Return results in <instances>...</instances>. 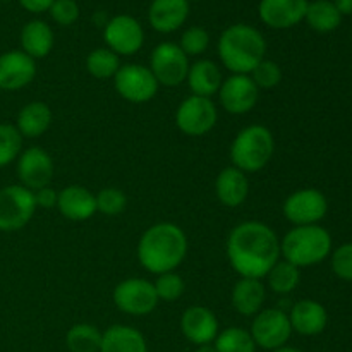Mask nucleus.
Listing matches in <instances>:
<instances>
[{
  "mask_svg": "<svg viewBox=\"0 0 352 352\" xmlns=\"http://www.w3.org/2000/svg\"><path fill=\"white\" fill-rule=\"evenodd\" d=\"M227 256L241 278H263L280 256V243L268 226L244 222L230 232Z\"/></svg>",
  "mask_w": 352,
  "mask_h": 352,
  "instance_id": "nucleus-1",
  "label": "nucleus"
},
{
  "mask_svg": "<svg viewBox=\"0 0 352 352\" xmlns=\"http://www.w3.org/2000/svg\"><path fill=\"white\" fill-rule=\"evenodd\" d=\"M188 253V239L181 227L174 223H157L141 236L138 244L140 263L151 274L174 272Z\"/></svg>",
  "mask_w": 352,
  "mask_h": 352,
  "instance_id": "nucleus-2",
  "label": "nucleus"
},
{
  "mask_svg": "<svg viewBox=\"0 0 352 352\" xmlns=\"http://www.w3.org/2000/svg\"><path fill=\"white\" fill-rule=\"evenodd\" d=\"M267 43L256 28L250 24H234L227 28L219 40L222 64L234 74H250L263 60Z\"/></svg>",
  "mask_w": 352,
  "mask_h": 352,
  "instance_id": "nucleus-3",
  "label": "nucleus"
},
{
  "mask_svg": "<svg viewBox=\"0 0 352 352\" xmlns=\"http://www.w3.org/2000/svg\"><path fill=\"white\" fill-rule=\"evenodd\" d=\"M332 251V237L320 226H301L285 234L280 254L298 268L322 263Z\"/></svg>",
  "mask_w": 352,
  "mask_h": 352,
  "instance_id": "nucleus-4",
  "label": "nucleus"
},
{
  "mask_svg": "<svg viewBox=\"0 0 352 352\" xmlns=\"http://www.w3.org/2000/svg\"><path fill=\"white\" fill-rule=\"evenodd\" d=\"M275 141L265 126H250L241 131L230 148L234 167L246 172H258L270 162Z\"/></svg>",
  "mask_w": 352,
  "mask_h": 352,
  "instance_id": "nucleus-5",
  "label": "nucleus"
},
{
  "mask_svg": "<svg viewBox=\"0 0 352 352\" xmlns=\"http://www.w3.org/2000/svg\"><path fill=\"white\" fill-rule=\"evenodd\" d=\"M34 192L24 186H7L0 189V230L14 232L26 226L34 215Z\"/></svg>",
  "mask_w": 352,
  "mask_h": 352,
  "instance_id": "nucleus-6",
  "label": "nucleus"
},
{
  "mask_svg": "<svg viewBox=\"0 0 352 352\" xmlns=\"http://www.w3.org/2000/svg\"><path fill=\"white\" fill-rule=\"evenodd\" d=\"M113 86L124 100L133 103H144L158 91V81L153 72L140 64H127L113 76Z\"/></svg>",
  "mask_w": 352,
  "mask_h": 352,
  "instance_id": "nucleus-7",
  "label": "nucleus"
},
{
  "mask_svg": "<svg viewBox=\"0 0 352 352\" xmlns=\"http://www.w3.org/2000/svg\"><path fill=\"white\" fill-rule=\"evenodd\" d=\"M219 113L215 103L205 96H189L179 105L175 113V124L189 136H203L215 127Z\"/></svg>",
  "mask_w": 352,
  "mask_h": 352,
  "instance_id": "nucleus-8",
  "label": "nucleus"
},
{
  "mask_svg": "<svg viewBox=\"0 0 352 352\" xmlns=\"http://www.w3.org/2000/svg\"><path fill=\"white\" fill-rule=\"evenodd\" d=\"M151 72L158 85L179 86L188 79L189 60L181 47L170 41L160 43L151 54Z\"/></svg>",
  "mask_w": 352,
  "mask_h": 352,
  "instance_id": "nucleus-9",
  "label": "nucleus"
},
{
  "mask_svg": "<svg viewBox=\"0 0 352 352\" xmlns=\"http://www.w3.org/2000/svg\"><path fill=\"white\" fill-rule=\"evenodd\" d=\"M113 302L127 315L144 316L157 308L158 296L151 282L143 278H127L113 291Z\"/></svg>",
  "mask_w": 352,
  "mask_h": 352,
  "instance_id": "nucleus-10",
  "label": "nucleus"
},
{
  "mask_svg": "<svg viewBox=\"0 0 352 352\" xmlns=\"http://www.w3.org/2000/svg\"><path fill=\"white\" fill-rule=\"evenodd\" d=\"M250 333L254 344L263 349L275 351L278 347H284L292 333L289 315H285V311L278 308L263 309L254 318Z\"/></svg>",
  "mask_w": 352,
  "mask_h": 352,
  "instance_id": "nucleus-11",
  "label": "nucleus"
},
{
  "mask_svg": "<svg viewBox=\"0 0 352 352\" xmlns=\"http://www.w3.org/2000/svg\"><path fill=\"white\" fill-rule=\"evenodd\" d=\"M329 203L318 189H301L285 199L284 215L289 222L301 226H316L327 215Z\"/></svg>",
  "mask_w": 352,
  "mask_h": 352,
  "instance_id": "nucleus-12",
  "label": "nucleus"
},
{
  "mask_svg": "<svg viewBox=\"0 0 352 352\" xmlns=\"http://www.w3.org/2000/svg\"><path fill=\"white\" fill-rule=\"evenodd\" d=\"M103 38L109 45V50H112L113 54L133 55L143 47L144 33L140 21L127 14H120L105 24Z\"/></svg>",
  "mask_w": 352,
  "mask_h": 352,
  "instance_id": "nucleus-13",
  "label": "nucleus"
},
{
  "mask_svg": "<svg viewBox=\"0 0 352 352\" xmlns=\"http://www.w3.org/2000/svg\"><path fill=\"white\" fill-rule=\"evenodd\" d=\"M17 177H19L21 186L30 191L47 188L54 177V162L50 155L38 146L24 151L17 162Z\"/></svg>",
  "mask_w": 352,
  "mask_h": 352,
  "instance_id": "nucleus-14",
  "label": "nucleus"
},
{
  "mask_svg": "<svg viewBox=\"0 0 352 352\" xmlns=\"http://www.w3.org/2000/svg\"><path fill=\"white\" fill-rule=\"evenodd\" d=\"M220 103L230 113H248L258 103V86L248 74H234L220 86Z\"/></svg>",
  "mask_w": 352,
  "mask_h": 352,
  "instance_id": "nucleus-15",
  "label": "nucleus"
},
{
  "mask_svg": "<svg viewBox=\"0 0 352 352\" xmlns=\"http://www.w3.org/2000/svg\"><path fill=\"white\" fill-rule=\"evenodd\" d=\"M36 74L34 58L23 50H10L0 55V89L14 91L30 85Z\"/></svg>",
  "mask_w": 352,
  "mask_h": 352,
  "instance_id": "nucleus-16",
  "label": "nucleus"
},
{
  "mask_svg": "<svg viewBox=\"0 0 352 352\" xmlns=\"http://www.w3.org/2000/svg\"><path fill=\"white\" fill-rule=\"evenodd\" d=\"M308 6V0H261L258 12L267 26L287 30L305 19Z\"/></svg>",
  "mask_w": 352,
  "mask_h": 352,
  "instance_id": "nucleus-17",
  "label": "nucleus"
},
{
  "mask_svg": "<svg viewBox=\"0 0 352 352\" xmlns=\"http://www.w3.org/2000/svg\"><path fill=\"white\" fill-rule=\"evenodd\" d=\"M181 330L189 342L196 346L212 344L219 336V320L203 306H192L186 309L181 320Z\"/></svg>",
  "mask_w": 352,
  "mask_h": 352,
  "instance_id": "nucleus-18",
  "label": "nucleus"
},
{
  "mask_svg": "<svg viewBox=\"0 0 352 352\" xmlns=\"http://www.w3.org/2000/svg\"><path fill=\"white\" fill-rule=\"evenodd\" d=\"M189 16L188 0H153L148 10L151 28L158 33H172L186 23Z\"/></svg>",
  "mask_w": 352,
  "mask_h": 352,
  "instance_id": "nucleus-19",
  "label": "nucleus"
},
{
  "mask_svg": "<svg viewBox=\"0 0 352 352\" xmlns=\"http://www.w3.org/2000/svg\"><path fill=\"white\" fill-rule=\"evenodd\" d=\"M57 208L65 219L82 222L96 213V198L82 186H69L58 192Z\"/></svg>",
  "mask_w": 352,
  "mask_h": 352,
  "instance_id": "nucleus-20",
  "label": "nucleus"
},
{
  "mask_svg": "<svg viewBox=\"0 0 352 352\" xmlns=\"http://www.w3.org/2000/svg\"><path fill=\"white\" fill-rule=\"evenodd\" d=\"M289 322H291L292 330H296L301 336L311 337L318 336L325 330L329 315L320 302L305 299V301H299L292 306Z\"/></svg>",
  "mask_w": 352,
  "mask_h": 352,
  "instance_id": "nucleus-21",
  "label": "nucleus"
},
{
  "mask_svg": "<svg viewBox=\"0 0 352 352\" xmlns=\"http://www.w3.org/2000/svg\"><path fill=\"white\" fill-rule=\"evenodd\" d=\"M215 189L222 205L236 208V206L243 205L244 199L248 198L250 182H248L246 174L243 170L236 167H227L217 177Z\"/></svg>",
  "mask_w": 352,
  "mask_h": 352,
  "instance_id": "nucleus-22",
  "label": "nucleus"
},
{
  "mask_svg": "<svg viewBox=\"0 0 352 352\" xmlns=\"http://www.w3.org/2000/svg\"><path fill=\"white\" fill-rule=\"evenodd\" d=\"M100 352H148L143 333L133 327L113 325L103 333Z\"/></svg>",
  "mask_w": 352,
  "mask_h": 352,
  "instance_id": "nucleus-23",
  "label": "nucleus"
},
{
  "mask_svg": "<svg viewBox=\"0 0 352 352\" xmlns=\"http://www.w3.org/2000/svg\"><path fill=\"white\" fill-rule=\"evenodd\" d=\"M21 45H23L24 54L31 58H43L50 54L54 47V33L52 28L45 21L34 19L24 24L21 31Z\"/></svg>",
  "mask_w": 352,
  "mask_h": 352,
  "instance_id": "nucleus-24",
  "label": "nucleus"
},
{
  "mask_svg": "<svg viewBox=\"0 0 352 352\" xmlns=\"http://www.w3.org/2000/svg\"><path fill=\"white\" fill-rule=\"evenodd\" d=\"M265 301V287L258 278H241L232 291V305L237 313L253 316L261 311Z\"/></svg>",
  "mask_w": 352,
  "mask_h": 352,
  "instance_id": "nucleus-25",
  "label": "nucleus"
},
{
  "mask_svg": "<svg viewBox=\"0 0 352 352\" xmlns=\"http://www.w3.org/2000/svg\"><path fill=\"white\" fill-rule=\"evenodd\" d=\"M188 82L196 96L210 98L222 86V74L212 60H198L189 67Z\"/></svg>",
  "mask_w": 352,
  "mask_h": 352,
  "instance_id": "nucleus-26",
  "label": "nucleus"
},
{
  "mask_svg": "<svg viewBox=\"0 0 352 352\" xmlns=\"http://www.w3.org/2000/svg\"><path fill=\"white\" fill-rule=\"evenodd\" d=\"M52 124V112L47 103L43 102H31L23 107L17 116V131L24 138H38Z\"/></svg>",
  "mask_w": 352,
  "mask_h": 352,
  "instance_id": "nucleus-27",
  "label": "nucleus"
},
{
  "mask_svg": "<svg viewBox=\"0 0 352 352\" xmlns=\"http://www.w3.org/2000/svg\"><path fill=\"white\" fill-rule=\"evenodd\" d=\"M305 19L311 30L318 33H330L339 28L342 16L330 0H315L308 6Z\"/></svg>",
  "mask_w": 352,
  "mask_h": 352,
  "instance_id": "nucleus-28",
  "label": "nucleus"
},
{
  "mask_svg": "<svg viewBox=\"0 0 352 352\" xmlns=\"http://www.w3.org/2000/svg\"><path fill=\"white\" fill-rule=\"evenodd\" d=\"M103 333L89 323H78L71 327L65 336V344H67L71 352H100L102 347Z\"/></svg>",
  "mask_w": 352,
  "mask_h": 352,
  "instance_id": "nucleus-29",
  "label": "nucleus"
},
{
  "mask_svg": "<svg viewBox=\"0 0 352 352\" xmlns=\"http://www.w3.org/2000/svg\"><path fill=\"white\" fill-rule=\"evenodd\" d=\"M268 285L272 291L277 294H289L298 287L299 280H301V274L296 265L289 263V261H277L268 272Z\"/></svg>",
  "mask_w": 352,
  "mask_h": 352,
  "instance_id": "nucleus-30",
  "label": "nucleus"
},
{
  "mask_svg": "<svg viewBox=\"0 0 352 352\" xmlns=\"http://www.w3.org/2000/svg\"><path fill=\"white\" fill-rule=\"evenodd\" d=\"M215 349L217 352H256V344L250 332L232 327L217 336Z\"/></svg>",
  "mask_w": 352,
  "mask_h": 352,
  "instance_id": "nucleus-31",
  "label": "nucleus"
},
{
  "mask_svg": "<svg viewBox=\"0 0 352 352\" xmlns=\"http://www.w3.org/2000/svg\"><path fill=\"white\" fill-rule=\"evenodd\" d=\"M86 69H88V72L93 78H112L120 69L119 55L113 54L109 48H96L86 58Z\"/></svg>",
  "mask_w": 352,
  "mask_h": 352,
  "instance_id": "nucleus-32",
  "label": "nucleus"
},
{
  "mask_svg": "<svg viewBox=\"0 0 352 352\" xmlns=\"http://www.w3.org/2000/svg\"><path fill=\"white\" fill-rule=\"evenodd\" d=\"M23 146V136L16 126L0 124V168L17 158Z\"/></svg>",
  "mask_w": 352,
  "mask_h": 352,
  "instance_id": "nucleus-33",
  "label": "nucleus"
},
{
  "mask_svg": "<svg viewBox=\"0 0 352 352\" xmlns=\"http://www.w3.org/2000/svg\"><path fill=\"white\" fill-rule=\"evenodd\" d=\"M96 198V212L103 213V215H119L126 210L127 198L120 189L116 188H105L95 196Z\"/></svg>",
  "mask_w": 352,
  "mask_h": 352,
  "instance_id": "nucleus-34",
  "label": "nucleus"
},
{
  "mask_svg": "<svg viewBox=\"0 0 352 352\" xmlns=\"http://www.w3.org/2000/svg\"><path fill=\"white\" fill-rule=\"evenodd\" d=\"M155 291H157L158 301H175L184 294V280L181 275L174 274V272H167V274L158 275L157 282H155Z\"/></svg>",
  "mask_w": 352,
  "mask_h": 352,
  "instance_id": "nucleus-35",
  "label": "nucleus"
},
{
  "mask_svg": "<svg viewBox=\"0 0 352 352\" xmlns=\"http://www.w3.org/2000/svg\"><path fill=\"white\" fill-rule=\"evenodd\" d=\"M251 74H253L251 79H253L254 85L263 89L275 88L282 81V71L277 62L265 60V58L253 69Z\"/></svg>",
  "mask_w": 352,
  "mask_h": 352,
  "instance_id": "nucleus-36",
  "label": "nucleus"
},
{
  "mask_svg": "<svg viewBox=\"0 0 352 352\" xmlns=\"http://www.w3.org/2000/svg\"><path fill=\"white\" fill-rule=\"evenodd\" d=\"M210 45V34L206 33V30L199 26H192L189 30H186L181 36V50L186 55H199L208 48Z\"/></svg>",
  "mask_w": 352,
  "mask_h": 352,
  "instance_id": "nucleus-37",
  "label": "nucleus"
},
{
  "mask_svg": "<svg viewBox=\"0 0 352 352\" xmlns=\"http://www.w3.org/2000/svg\"><path fill=\"white\" fill-rule=\"evenodd\" d=\"M52 19L60 26H71L79 17V6L76 0H54L50 9Z\"/></svg>",
  "mask_w": 352,
  "mask_h": 352,
  "instance_id": "nucleus-38",
  "label": "nucleus"
},
{
  "mask_svg": "<svg viewBox=\"0 0 352 352\" xmlns=\"http://www.w3.org/2000/svg\"><path fill=\"white\" fill-rule=\"evenodd\" d=\"M332 270L337 277L352 280V243L342 244L332 256Z\"/></svg>",
  "mask_w": 352,
  "mask_h": 352,
  "instance_id": "nucleus-39",
  "label": "nucleus"
},
{
  "mask_svg": "<svg viewBox=\"0 0 352 352\" xmlns=\"http://www.w3.org/2000/svg\"><path fill=\"white\" fill-rule=\"evenodd\" d=\"M57 198H58V192H55L52 188H43V189H38L36 192H34V201H36V206H40V208H54V206H57Z\"/></svg>",
  "mask_w": 352,
  "mask_h": 352,
  "instance_id": "nucleus-40",
  "label": "nucleus"
},
{
  "mask_svg": "<svg viewBox=\"0 0 352 352\" xmlns=\"http://www.w3.org/2000/svg\"><path fill=\"white\" fill-rule=\"evenodd\" d=\"M19 3L24 7V9L30 10V12L40 14L50 9L54 0H19Z\"/></svg>",
  "mask_w": 352,
  "mask_h": 352,
  "instance_id": "nucleus-41",
  "label": "nucleus"
},
{
  "mask_svg": "<svg viewBox=\"0 0 352 352\" xmlns=\"http://www.w3.org/2000/svg\"><path fill=\"white\" fill-rule=\"evenodd\" d=\"M333 6L337 7V10L340 12V16H349V14H352V0H336L333 2Z\"/></svg>",
  "mask_w": 352,
  "mask_h": 352,
  "instance_id": "nucleus-42",
  "label": "nucleus"
},
{
  "mask_svg": "<svg viewBox=\"0 0 352 352\" xmlns=\"http://www.w3.org/2000/svg\"><path fill=\"white\" fill-rule=\"evenodd\" d=\"M196 352H217V349L212 344H205V346H198V351Z\"/></svg>",
  "mask_w": 352,
  "mask_h": 352,
  "instance_id": "nucleus-43",
  "label": "nucleus"
},
{
  "mask_svg": "<svg viewBox=\"0 0 352 352\" xmlns=\"http://www.w3.org/2000/svg\"><path fill=\"white\" fill-rule=\"evenodd\" d=\"M272 352H301V351L296 349V347H287V346H284V347H278V349H275V351H272Z\"/></svg>",
  "mask_w": 352,
  "mask_h": 352,
  "instance_id": "nucleus-44",
  "label": "nucleus"
},
{
  "mask_svg": "<svg viewBox=\"0 0 352 352\" xmlns=\"http://www.w3.org/2000/svg\"><path fill=\"white\" fill-rule=\"evenodd\" d=\"M188 2H189V0H188Z\"/></svg>",
  "mask_w": 352,
  "mask_h": 352,
  "instance_id": "nucleus-45",
  "label": "nucleus"
}]
</instances>
